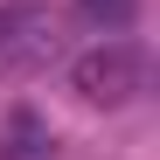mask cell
<instances>
[{"instance_id":"1","label":"cell","mask_w":160,"mask_h":160,"mask_svg":"<svg viewBox=\"0 0 160 160\" xmlns=\"http://www.w3.org/2000/svg\"><path fill=\"white\" fill-rule=\"evenodd\" d=\"M70 84L91 104H132L153 84V56L139 42H98V49H84V56L70 63Z\"/></svg>"},{"instance_id":"2","label":"cell","mask_w":160,"mask_h":160,"mask_svg":"<svg viewBox=\"0 0 160 160\" xmlns=\"http://www.w3.org/2000/svg\"><path fill=\"white\" fill-rule=\"evenodd\" d=\"M91 21H104V28H132V14H139V0H77Z\"/></svg>"}]
</instances>
